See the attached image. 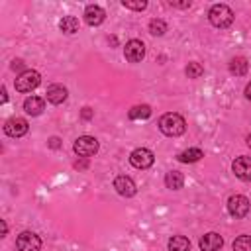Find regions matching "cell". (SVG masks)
I'll return each mask as SVG.
<instances>
[{"instance_id":"24","label":"cell","mask_w":251,"mask_h":251,"mask_svg":"<svg viewBox=\"0 0 251 251\" xmlns=\"http://www.w3.org/2000/svg\"><path fill=\"white\" fill-rule=\"evenodd\" d=\"M184 73H186L188 78H200L204 75V67L200 63H188L186 69H184Z\"/></svg>"},{"instance_id":"5","label":"cell","mask_w":251,"mask_h":251,"mask_svg":"<svg viewBox=\"0 0 251 251\" xmlns=\"http://www.w3.org/2000/svg\"><path fill=\"white\" fill-rule=\"evenodd\" d=\"M249 208H251V202L247 196L243 194H233L229 196L227 200V212L233 216V218H245L249 214Z\"/></svg>"},{"instance_id":"18","label":"cell","mask_w":251,"mask_h":251,"mask_svg":"<svg viewBox=\"0 0 251 251\" xmlns=\"http://www.w3.org/2000/svg\"><path fill=\"white\" fill-rule=\"evenodd\" d=\"M59 27H61L63 33H69L71 35V33H76L78 31L80 24H78V20L75 16H63L61 22H59Z\"/></svg>"},{"instance_id":"13","label":"cell","mask_w":251,"mask_h":251,"mask_svg":"<svg viewBox=\"0 0 251 251\" xmlns=\"http://www.w3.org/2000/svg\"><path fill=\"white\" fill-rule=\"evenodd\" d=\"M104 20H106L104 8H100V6H96V4H90V6L84 8V22H86L88 25H100Z\"/></svg>"},{"instance_id":"25","label":"cell","mask_w":251,"mask_h":251,"mask_svg":"<svg viewBox=\"0 0 251 251\" xmlns=\"http://www.w3.org/2000/svg\"><path fill=\"white\" fill-rule=\"evenodd\" d=\"M122 6L124 8H129V10H145L147 8V2L145 0H122Z\"/></svg>"},{"instance_id":"9","label":"cell","mask_w":251,"mask_h":251,"mask_svg":"<svg viewBox=\"0 0 251 251\" xmlns=\"http://www.w3.org/2000/svg\"><path fill=\"white\" fill-rule=\"evenodd\" d=\"M124 55L129 63H139L145 57V45L139 39H129L124 47Z\"/></svg>"},{"instance_id":"6","label":"cell","mask_w":251,"mask_h":251,"mask_svg":"<svg viewBox=\"0 0 251 251\" xmlns=\"http://www.w3.org/2000/svg\"><path fill=\"white\" fill-rule=\"evenodd\" d=\"M129 163H131L135 169H149V167L155 163V155H153V151L147 149V147H137V149L131 151Z\"/></svg>"},{"instance_id":"14","label":"cell","mask_w":251,"mask_h":251,"mask_svg":"<svg viewBox=\"0 0 251 251\" xmlns=\"http://www.w3.org/2000/svg\"><path fill=\"white\" fill-rule=\"evenodd\" d=\"M67 94L69 92H67V88L63 84H51V86H47V100L51 104H55V106L63 104L67 100Z\"/></svg>"},{"instance_id":"8","label":"cell","mask_w":251,"mask_h":251,"mask_svg":"<svg viewBox=\"0 0 251 251\" xmlns=\"http://www.w3.org/2000/svg\"><path fill=\"white\" fill-rule=\"evenodd\" d=\"M27 129H29L27 122H25L24 118H18V116L6 120V124H4V133H6L8 137H22V135L27 133Z\"/></svg>"},{"instance_id":"27","label":"cell","mask_w":251,"mask_h":251,"mask_svg":"<svg viewBox=\"0 0 251 251\" xmlns=\"http://www.w3.org/2000/svg\"><path fill=\"white\" fill-rule=\"evenodd\" d=\"M171 6H175V8H190V0H186V2H169Z\"/></svg>"},{"instance_id":"2","label":"cell","mask_w":251,"mask_h":251,"mask_svg":"<svg viewBox=\"0 0 251 251\" xmlns=\"http://www.w3.org/2000/svg\"><path fill=\"white\" fill-rule=\"evenodd\" d=\"M208 20L214 27H220V29L229 27L233 24V10L226 4H214L208 12Z\"/></svg>"},{"instance_id":"20","label":"cell","mask_w":251,"mask_h":251,"mask_svg":"<svg viewBox=\"0 0 251 251\" xmlns=\"http://www.w3.org/2000/svg\"><path fill=\"white\" fill-rule=\"evenodd\" d=\"M169 251H190V241L184 235H173L169 239Z\"/></svg>"},{"instance_id":"12","label":"cell","mask_w":251,"mask_h":251,"mask_svg":"<svg viewBox=\"0 0 251 251\" xmlns=\"http://www.w3.org/2000/svg\"><path fill=\"white\" fill-rule=\"evenodd\" d=\"M198 245H200V249H202V251H220V249H222V245H224V239H222V235H220V233L210 231V233H204V235L200 237Z\"/></svg>"},{"instance_id":"4","label":"cell","mask_w":251,"mask_h":251,"mask_svg":"<svg viewBox=\"0 0 251 251\" xmlns=\"http://www.w3.org/2000/svg\"><path fill=\"white\" fill-rule=\"evenodd\" d=\"M73 149H75V153H76L78 157L88 159V157H92V155L98 153V139L92 137V135H80V137L75 141Z\"/></svg>"},{"instance_id":"31","label":"cell","mask_w":251,"mask_h":251,"mask_svg":"<svg viewBox=\"0 0 251 251\" xmlns=\"http://www.w3.org/2000/svg\"><path fill=\"white\" fill-rule=\"evenodd\" d=\"M6 100H8V94H6V88H4V86H2V104H4V102H6Z\"/></svg>"},{"instance_id":"33","label":"cell","mask_w":251,"mask_h":251,"mask_svg":"<svg viewBox=\"0 0 251 251\" xmlns=\"http://www.w3.org/2000/svg\"><path fill=\"white\" fill-rule=\"evenodd\" d=\"M245 141H247V145L251 147V135H247V139H245Z\"/></svg>"},{"instance_id":"7","label":"cell","mask_w":251,"mask_h":251,"mask_svg":"<svg viewBox=\"0 0 251 251\" xmlns=\"http://www.w3.org/2000/svg\"><path fill=\"white\" fill-rule=\"evenodd\" d=\"M16 247H18V251H39L41 249V239L33 231H22L16 237Z\"/></svg>"},{"instance_id":"17","label":"cell","mask_w":251,"mask_h":251,"mask_svg":"<svg viewBox=\"0 0 251 251\" xmlns=\"http://www.w3.org/2000/svg\"><path fill=\"white\" fill-rule=\"evenodd\" d=\"M165 184H167V188H171V190L182 188V184H184L182 173H180V171H169V173L165 175Z\"/></svg>"},{"instance_id":"3","label":"cell","mask_w":251,"mask_h":251,"mask_svg":"<svg viewBox=\"0 0 251 251\" xmlns=\"http://www.w3.org/2000/svg\"><path fill=\"white\" fill-rule=\"evenodd\" d=\"M41 82V75L37 71H31V69H25L24 73L18 75L16 78V90L18 92H31L33 88H37Z\"/></svg>"},{"instance_id":"23","label":"cell","mask_w":251,"mask_h":251,"mask_svg":"<svg viewBox=\"0 0 251 251\" xmlns=\"http://www.w3.org/2000/svg\"><path fill=\"white\" fill-rule=\"evenodd\" d=\"M233 251H251V235H239V237H235Z\"/></svg>"},{"instance_id":"26","label":"cell","mask_w":251,"mask_h":251,"mask_svg":"<svg viewBox=\"0 0 251 251\" xmlns=\"http://www.w3.org/2000/svg\"><path fill=\"white\" fill-rule=\"evenodd\" d=\"M12 69H14V71H22V69H24V61H22V59H14V61H12ZM22 73H24V71H22Z\"/></svg>"},{"instance_id":"21","label":"cell","mask_w":251,"mask_h":251,"mask_svg":"<svg viewBox=\"0 0 251 251\" xmlns=\"http://www.w3.org/2000/svg\"><path fill=\"white\" fill-rule=\"evenodd\" d=\"M129 120H147L151 116V108L147 104H141V106H133L129 112H127Z\"/></svg>"},{"instance_id":"10","label":"cell","mask_w":251,"mask_h":251,"mask_svg":"<svg viewBox=\"0 0 251 251\" xmlns=\"http://www.w3.org/2000/svg\"><path fill=\"white\" fill-rule=\"evenodd\" d=\"M114 188H116V192L120 196H126V198H129V196H133L137 192L135 182L129 176H126V175H120V176L114 178Z\"/></svg>"},{"instance_id":"30","label":"cell","mask_w":251,"mask_h":251,"mask_svg":"<svg viewBox=\"0 0 251 251\" xmlns=\"http://www.w3.org/2000/svg\"><path fill=\"white\" fill-rule=\"evenodd\" d=\"M245 98H247V100H251V82L245 86Z\"/></svg>"},{"instance_id":"11","label":"cell","mask_w":251,"mask_h":251,"mask_svg":"<svg viewBox=\"0 0 251 251\" xmlns=\"http://www.w3.org/2000/svg\"><path fill=\"white\" fill-rule=\"evenodd\" d=\"M231 171H233V175H235L237 178H241V180H251V157H245V155L237 157V159L233 161V165H231Z\"/></svg>"},{"instance_id":"29","label":"cell","mask_w":251,"mask_h":251,"mask_svg":"<svg viewBox=\"0 0 251 251\" xmlns=\"http://www.w3.org/2000/svg\"><path fill=\"white\" fill-rule=\"evenodd\" d=\"M49 145H51L53 149H57V147H59V139H57V137H51V139H49Z\"/></svg>"},{"instance_id":"15","label":"cell","mask_w":251,"mask_h":251,"mask_svg":"<svg viewBox=\"0 0 251 251\" xmlns=\"http://www.w3.org/2000/svg\"><path fill=\"white\" fill-rule=\"evenodd\" d=\"M24 110L29 114V116H39L43 110H45V100L39 98V96H27L24 100Z\"/></svg>"},{"instance_id":"1","label":"cell","mask_w":251,"mask_h":251,"mask_svg":"<svg viewBox=\"0 0 251 251\" xmlns=\"http://www.w3.org/2000/svg\"><path fill=\"white\" fill-rule=\"evenodd\" d=\"M159 129L161 133L169 135V137H178L186 131V122L180 114L176 112H167L159 118Z\"/></svg>"},{"instance_id":"32","label":"cell","mask_w":251,"mask_h":251,"mask_svg":"<svg viewBox=\"0 0 251 251\" xmlns=\"http://www.w3.org/2000/svg\"><path fill=\"white\" fill-rule=\"evenodd\" d=\"M6 231H8V226H6V222L2 220V235H6Z\"/></svg>"},{"instance_id":"19","label":"cell","mask_w":251,"mask_h":251,"mask_svg":"<svg viewBox=\"0 0 251 251\" xmlns=\"http://www.w3.org/2000/svg\"><path fill=\"white\" fill-rule=\"evenodd\" d=\"M204 157V151L202 149H198V147H192V149H186V151H182V153H178V161L180 163H196V161H200Z\"/></svg>"},{"instance_id":"22","label":"cell","mask_w":251,"mask_h":251,"mask_svg":"<svg viewBox=\"0 0 251 251\" xmlns=\"http://www.w3.org/2000/svg\"><path fill=\"white\" fill-rule=\"evenodd\" d=\"M165 31H167V24L161 18H153L149 22V33L151 35H163Z\"/></svg>"},{"instance_id":"28","label":"cell","mask_w":251,"mask_h":251,"mask_svg":"<svg viewBox=\"0 0 251 251\" xmlns=\"http://www.w3.org/2000/svg\"><path fill=\"white\" fill-rule=\"evenodd\" d=\"M92 118V110L90 108H82V120H90Z\"/></svg>"},{"instance_id":"16","label":"cell","mask_w":251,"mask_h":251,"mask_svg":"<svg viewBox=\"0 0 251 251\" xmlns=\"http://www.w3.org/2000/svg\"><path fill=\"white\" fill-rule=\"evenodd\" d=\"M247 69H249V63L245 57H233L229 61V73L235 75V76H243L247 75Z\"/></svg>"}]
</instances>
